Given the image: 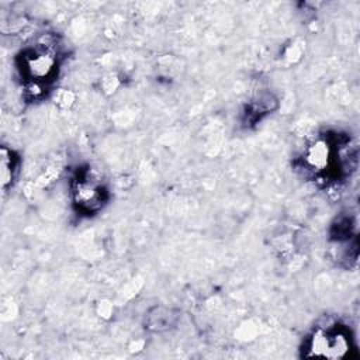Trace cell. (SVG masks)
I'll return each mask as SVG.
<instances>
[{
  "instance_id": "obj_1",
  "label": "cell",
  "mask_w": 360,
  "mask_h": 360,
  "mask_svg": "<svg viewBox=\"0 0 360 360\" xmlns=\"http://www.w3.org/2000/svg\"><path fill=\"white\" fill-rule=\"evenodd\" d=\"M349 350V340L346 335L339 330H323L316 329L311 338L307 340L302 354L305 357H326L339 359L343 357Z\"/></svg>"
},
{
  "instance_id": "obj_2",
  "label": "cell",
  "mask_w": 360,
  "mask_h": 360,
  "mask_svg": "<svg viewBox=\"0 0 360 360\" xmlns=\"http://www.w3.org/2000/svg\"><path fill=\"white\" fill-rule=\"evenodd\" d=\"M73 195L76 204L86 211L97 210L98 207H101L104 200V191L101 188V184L90 172L86 173L83 177L77 179L73 187Z\"/></svg>"
},
{
  "instance_id": "obj_3",
  "label": "cell",
  "mask_w": 360,
  "mask_h": 360,
  "mask_svg": "<svg viewBox=\"0 0 360 360\" xmlns=\"http://www.w3.org/2000/svg\"><path fill=\"white\" fill-rule=\"evenodd\" d=\"M55 69V58L49 52L34 51L24 59V70L30 79L39 82L46 79Z\"/></svg>"
},
{
  "instance_id": "obj_4",
  "label": "cell",
  "mask_w": 360,
  "mask_h": 360,
  "mask_svg": "<svg viewBox=\"0 0 360 360\" xmlns=\"http://www.w3.org/2000/svg\"><path fill=\"white\" fill-rule=\"evenodd\" d=\"M330 156H332V150L329 143L323 139H318L307 149L305 160L312 169L323 170L329 166Z\"/></svg>"
},
{
  "instance_id": "obj_5",
  "label": "cell",
  "mask_w": 360,
  "mask_h": 360,
  "mask_svg": "<svg viewBox=\"0 0 360 360\" xmlns=\"http://www.w3.org/2000/svg\"><path fill=\"white\" fill-rule=\"evenodd\" d=\"M0 176H1V184H3V190L7 188V186L11 184L13 181V176H14V158L11 150H8L6 146L1 148V153H0Z\"/></svg>"
},
{
  "instance_id": "obj_6",
  "label": "cell",
  "mask_w": 360,
  "mask_h": 360,
  "mask_svg": "<svg viewBox=\"0 0 360 360\" xmlns=\"http://www.w3.org/2000/svg\"><path fill=\"white\" fill-rule=\"evenodd\" d=\"M56 100L62 105H69L73 101V94L69 93V91H60L59 96L56 97Z\"/></svg>"
}]
</instances>
